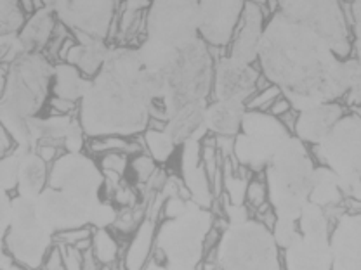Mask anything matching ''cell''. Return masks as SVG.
<instances>
[{
	"label": "cell",
	"mask_w": 361,
	"mask_h": 270,
	"mask_svg": "<svg viewBox=\"0 0 361 270\" xmlns=\"http://www.w3.org/2000/svg\"><path fill=\"white\" fill-rule=\"evenodd\" d=\"M344 193H342L341 182H338L337 175L330 170L329 167L322 165L316 167L314 177H313V187H311V196L310 201L314 205L322 206L323 210L336 208L341 206L344 201Z\"/></svg>",
	"instance_id": "cell-25"
},
{
	"label": "cell",
	"mask_w": 361,
	"mask_h": 270,
	"mask_svg": "<svg viewBox=\"0 0 361 270\" xmlns=\"http://www.w3.org/2000/svg\"><path fill=\"white\" fill-rule=\"evenodd\" d=\"M47 186L82 201H103L104 172L99 163L84 153H63L51 163Z\"/></svg>",
	"instance_id": "cell-13"
},
{
	"label": "cell",
	"mask_w": 361,
	"mask_h": 270,
	"mask_svg": "<svg viewBox=\"0 0 361 270\" xmlns=\"http://www.w3.org/2000/svg\"><path fill=\"white\" fill-rule=\"evenodd\" d=\"M111 270H123V269H120V267H115V265H113Z\"/></svg>",
	"instance_id": "cell-44"
},
{
	"label": "cell",
	"mask_w": 361,
	"mask_h": 270,
	"mask_svg": "<svg viewBox=\"0 0 361 270\" xmlns=\"http://www.w3.org/2000/svg\"><path fill=\"white\" fill-rule=\"evenodd\" d=\"M342 116H344V110L337 103H322L306 108L299 111L293 135L300 139L304 144L316 146L330 134V130L337 125Z\"/></svg>",
	"instance_id": "cell-19"
},
{
	"label": "cell",
	"mask_w": 361,
	"mask_h": 270,
	"mask_svg": "<svg viewBox=\"0 0 361 270\" xmlns=\"http://www.w3.org/2000/svg\"><path fill=\"white\" fill-rule=\"evenodd\" d=\"M89 82L80 75L77 66L70 65H58L54 68V75H52V84H54V96L58 99L70 101H82L89 87Z\"/></svg>",
	"instance_id": "cell-27"
},
{
	"label": "cell",
	"mask_w": 361,
	"mask_h": 270,
	"mask_svg": "<svg viewBox=\"0 0 361 270\" xmlns=\"http://www.w3.org/2000/svg\"><path fill=\"white\" fill-rule=\"evenodd\" d=\"M56 236L37 217L35 198H13L11 225L2 236L6 251L28 270H40L52 250Z\"/></svg>",
	"instance_id": "cell-10"
},
{
	"label": "cell",
	"mask_w": 361,
	"mask_h": 270,
	"mask_svg": "<svg viewBox=\"0 0 361 270\" xmlns=\"http://www.w3.org/2000/svg\"><path fill=\"white\" fill-rule=\"evenodd\" d=\"M145 148L148 155L157 161L158 165L169 163L172 156H174L176 149H178V142L172 139V135L165 129H148L141 135Z\"/></svg>",
	"instance_id": "cell-29"
},
{
	"label": "cell",
	"mask_w": 361,
	"mask_h": 270,
	"mask_svg": "<svg viewBox=\"0 0 361 270\" xmlns=\"http://www.w3.org/2000/svg\"><path fill=\"white\" fill-rule=\"evenodd\" d=\"M242 0H200L198 32L205 42L224 45L233 37L243 13Z\"/></svg>",
	"instance_id": "cell-16"
},
{
	"label": "cell",
	"mask_w": 361,
	"mask_h": 270,
	"mask_svg": "<svg viewBox=\"0 0 361 270\" xmlns=\"http://www.w3.org/2000/svg\"><path fill=\"white\" fill-rule=\"evenodd\" d=\"M108 54H110V51L104 47V44L99 39H89L87 37V40H84L82 44L73 45L65 58L70 65L77 66L85 75H97L106 61Z\"/></svg>",
	"instance_id": "cell-26"
},
{
	"label": "cell",
	"mask_w": 361,
	"mask_h": 270,
	"mask_svg": "<svg viewBox=\"0 0 361 270\" xmlns=\"http://www.w3.org/2000/svg\"><path fill=\"white\" fill-rule=\"evenodd\" d=\"M330 219L322 206L307 202L299 217V236L285 250L287 270H332Z\"/></svg>",
	"instance_id": "cell-12"
},
{
	"label": "cell",
	"mask_w": 361,
	"mask_h": 270,
	"mask_svg": "<svg viewBox=\"0 0 361 270\" xmlns=\"http://www.w3.org/2000/svg\"><path fill=\"white\" fill-rule=\"evenodd\" d=\"M261 75L250 63L226 56L214 66V96L216 99L240 101L245 103L257 90V82Z\"/></svg>",
	"instance_id": "cell-15"
},
{
	"label": "cell",
	"mask_w": 361,
	"mask_h": 270,
	"mask_svg": "<svg viewBox=\"0 0 361 270\" xmlns=\"http://www.w3.org/2000/svg\"><path fill=\"white\" fill-rule=\"evenodd\" d=\"M318 161L337 175L348 200L361 202V118L344 115L319 144L313 146Z\"/></svg>",
	"instance_id": "cell-9"
},
{
	"label": "cell",
	"mask_w": 361,
	"mask_h": 270,
	"mask_svg": "<svg viewBox=\"0 0 361 270\" xmlns=\"http://www.w3.org/2000/svg\"><path fill=\"white\" fill-rule=\"evenodd\" d=\"M20 161L21 149L16 148L9 155L2 156V165H0V174H2V191L13 194L18 191V180H20Z\"/></svg>",
	"instance_id": "cell-31"
},
{
	"label": "cell",
	"mask_w": 361,
	"mask_h": 270,
	"mask_svg": "<svg viewBox=\"0 0 361 270\" xmlns=\"http://www.w3.org/2000/svg\"><path fill=\"white\" fill-rule=\"evenodd\" d=\"M269 196H268V186H266L262 180H250L247 189V202L252 208L259 210L264 205H268Z\"/></svg>",
	"instance_id": "cell-38"
},
{
	"label": "cell",
	"mask_w": 361,
	"mask_h": 270,
	"mask_svg": "<svg viewBox=\"0 0 361 270\" xmlns=\"http://www.w3.org/2000/svg\"><path fill=\"white\" fill-rule=\"evenodd\" d=\"M353 20H355L356 51H358V61L361 63V0H353Z\"/></svg>",
	"instance_id": "cell-43"
},
{
	"label": "cell",
	"mask_w": 361,
	"mask_h": 270,
	"mask_svg": "<svg viewBox=\"0 0 361 270\" xmlns=\"http://www.w3.org/2000/svg\"><path fill=\"white\" fill-rule=\"evenodd\" d=\"M214 225L212 212L190 201L179 217L164 219L158 225L153 253L142 270H200Z\"/></svg>",
	"instance_id": "cell-4"
},
{
	"label": "cell",
	"mask_w": 361,
	"mask_h": 270,
	"mask_svg": "<svg viewBox=\"0 0 361 270\" xmlns=\"http://www.w3.org/2000/svg\"><path fill=\"white\" fill-rule=\"evenodd\" d=\"M129 168H130V172H133L137 186L141 187V186H145V184L148 182L153 175L157 174L158 163L149 155H137L130 160Z\"/></svg>",
	"instance_id": "cell-33"
},
{
	"label": "cell",
	"mask_w": 361,
	"mask_h": 270,
	"mask_svg": "<svg viewBox=\"0 0 361 270\" xmlns=\"http://www.w3.org/2000/svg\"><path fill=\"white\" fill-rule=\"evenodd\" d=\"M54 68L39 52H25L11 66L2 96V127L18 148H32L30 122L37 116L47 96Z\"/></svg>",
	"instance_id": "cell-3"
},
{
	"label": "cell",
	"mask_w": 361,
	"mask_h": 270,
	"mask_svg": "<svg viewBox=\"0 0 361 270\" xmlns=\"http://www.w3.org/2000/svg\"><path fill=\"white\" fill-rule=\"evenodd\" d=\"M332 270H361V213H348L332 231Z\"/></svg>",
	"instance_id": "cell-18"
},
{
	"label": "cell",
	"mask_w": 361,
	"mask_h": 270,
	"mask_svg": "<svg viewBox=\"0 0 361 270\" xmlns=\"http://www.w3.org/2000/svg\"><path fill=\"white\" fill-rule=\"evenodd\" d=\"M180 148V177L190 200L202 208L210 210L214 205V191L202 160V141L190 139Z\"/></svg>",
	"instance_id": "cell-17"
},
{
	"label": "cell",
	"mask_w": 361,
	"mask_h": 270,
	"mask_svg": "<svg viewBox=\"0 0 361 270\" xmlns=\"http://www.w3.org/2000/svg\"><path fill=\"white\" fill-rule=\"evenodd\" d=\"M223 212L228 224H242L250 219L245 205H233V202L228 201V198H226V202L223 205Z\"/></svg>",
	"instance_id": "cell-39"
},
{
	"label": "cell",
	"mask_w": 361,
	"mask_h": 270,
	"mask_svg": "<svg viewBox=\"0 0 361 270\" xmlns=\"http://www.w3.org/2000/svg\"><path fill=\"white\" fill-rule=\"evenodd\" d=\"M130 141H133V137L106 135V137L92 139L89 144V148H90V151L96 153V155H104V153H111V151H120V153H127V155H129Z\"/></svg>",
	"instance_id": "cell-32"
},
{
	"label": "cell",
	"mask_w": 361,
	"mask_h": 270,
	"mask_svg": "<svg viewBox=\"0 0 361 270\" xmlns=\"http://www.w3.org/2000/svg\"><path fill=\"white\" fill-rule=\"evenodd\" d=\"M271 229L255 219L229 224L216 250L217 270H281Z\"/></svg>",
	"instance_id": "cell-8"
},
{
	"label": "cell",
	"mask_w": 361,
	"mask_h": 270,
	"mask_svg": "<svg viewBox=\"0 0 361 270\" xmlns=\"http://www.w3.org/2000/svg\"><path fill=\"white\" fill-rule=\"evenodd\" d=\"M314 163L306 144L292 135L266 167L269 205L278 219L299 220L310 202Z\"/></svg>",
	"instance_id": "cell-5"
},
{
	"label": "cell",
	"mask_w": 361,
	"mask_h": 270,
	"mask_svg": "<svg viewBox=\"0 0 361 270\" xmlns=\"http://www.w3.org/2000/svg\"><path fill=\"white\" fill-rule=\"evenodd\" d=\"M247 104L240 101L216 99L207 104L205 127L209 135L216 137H236L242 130L243 118H245Z\"/></svg>",
	"instance_id": "cell-21"
},
{
	"label": "cell",
	"mask_w": 361,
	"mask_h": 270,
	"mask_svg": "<svg viewBox=\"0 0 361 270\" xmlns=\"http://www.w3.org/2000/svg\"><path fill=\"white\" fill-rule=\"evenodd\" d=\"M281 13L310 26L332 45L337 56L349 51L348 28L338 0H278Z\"/></svg>",
	"instance_id": "cell-14"
},
{
	"label": "cell",
	"mask_w": 361,
	"mask_h": 270,
	"mask_svg": "<svg viewBox=\"0 0 361 270\" xmlns=\"http://www.w3.org/2000/svg\"><path fill=\"white\" fill-rule=\"evenodd\" d=\"M164 99V78L142 63L139 51H110L80 101V123L90 139L137 137L152 122L155 103Z\"/></svg>",
	"instance_id": "cell-2"
},
{
	"label": "cell",
	"mask_w": 361,
	"mask_h": 270,
	"mask_svg": "<svg viewBox=\"0 0 361 270\" xmlns=\"http://www.w3.org/2000/svg\"><path fill=\"white\" fill-rule=\"evenodd\" d=\"M120 208L110 200H103L96 206L92 213V220H90V227L94 229H108L113 227V224L118 219Z\"/></svg>",
	"instance_id": "cell-34"
},
{
	"label": "cell",
	"mask_w": 361,
	"mask_h": 270,
	"mask_svg": "<svg viewBox=\"0 0 361 270\" xmlns=\"http://www.w3.org/2000/svg\"><path fill=\"white\" fill-rule=\"evenodd\" d=\"M20 180H18V196L37 198L47 187L49 170L47 163L35 149L20 148Z\"/></svg>",
	"instance_id": "cell-23"
},
{
	"label": "cell",
	"mask_w": 361,
	"mask_h": 270,
	"mask_svg": "<svg viewBox=\"0 0 361 270\" xmlns=\"http://www.w3.org/2000/svg\"><path fill=\"white\" fill-rule=\"evenodd\" d=\"M99 167L103 172H113V174H118L123 177V174H126L130 167V158L127 153L120 151L104 153V155H101Z\"/></svg>",
	"instance_id": "cell-36"
},
{
	"label": "cell",
	"mask_w": 361,
	"mask_h": 270,
	"mask_svg": "<svg viewBox=\"0 0 361 270\" xmlns=\"http://www.w3.org/2000/svg\"><path fill=\"white\" fill-rule=\"evenodd\" d=\"M200 0H155L148 14V33L139 49L142 63L160 71L172 56L198 39Z\"/></svg>",
	"instance_id": "cell-6"
},
{
	"label": "cell",
	"mask_w": 361,
	"mask_h": 270,
	"mask_svg": "<svg viewBox=\"0 0 361 270\" xmlns=\"http://www.w3.org/2000/svg\"><path fill=\"white\" fill-rule=\"evenodd\" d=\"M164 78V99L160 104L169 116L197 101H205L214 85V63L202 39L180 47L160 70Z\"/></svg>",
	"instance_id": "cell-7"
},
{
	"label": "cell",
	"mask_w": 361,
	"mask_h": 270,
	"mask_svg": "<svg viewBox=\"0 0 361 270\" xmlns=\"http://www.w3.org/2000/svg\"><path fill=\"white\" fill-rule=\"evenodd\" d=\"M292 137L280 118L268 111H248L235 137V160L250 172H262L278 149Z\"/></svg>",
	"instance_id": "cell-11"
},
{
	"label": "cell",
	"mask_w": 361,
	"mask_h": 270,
	"mask_svg": "<svg viewBox=\"0 0 361 270\" xmlns=\"http://www.w3.org/2000/svg\"><path fill=\"white\" fill-rule=\"evenodd\" d=\"M157 220L146 217L137 231L130 236L129 248L123 255V270H142L153 253L157 236Z\"/></svg>",
	"instance_id": "cell-24"
},
{
	"label": "cell",
	"mask_w": 361,
	"mask_h": 270,
	"mask_svg": "<svg viewBox=\"0 0 361 270\" xmlns=\"http://www.w3.org/2000/svg\"><path fill=\"white\" fill-rule=\"evenodd\" d=\"M273 236L276 245L287 250L295 241L297 236H299V220L278 219L276 217V224L273 227Z\"/></svg>",
	"instance_id": "cell-35"
},
{
	"label": "cell",
	"mask_w": 361,
	"mask_h": 270,
	"mask_svg": "<svg viewBox=\"0 0 361 270\" xmlns=\"http://www.w3.org/2000/svg\"><path fill=\"white\" fill-rule=\"evenodd\" d=\"M42 270H66L65 257H63V248L54 246L45 260Z\"/></svg>",
	"instance_id": "cell-41"
},
{
	"label": "cell",
	"mask_w": 361,
	"mask_h": 270,
	"mask_svg": "<svg viewBox=\"0 0 361 270\" xmlns=\"http://www.w3.org/2000/svg\"><path fill=\"white\" fill-rule=\"evenodd\" d=\"M111 201L115 202L120 210L134 208V206L141 201V196L135 193V189L130 186V184H126L122 180V184H120V186L115 189V193H113Z\"/></svg>",
	"instance_id": "cell-37"
},
{
	"label": "cell",
	"mask_w": 361,
	"mask_h": 270,
	"mask_svg": "<svg viewBox=\"0 0 361 270\" xmlns=\"http://www.w3.org/2000/svg\"><path fill=\"white\" fill-rule=\"evenodd\" d=\"M264 26H262V13L257 4L247 2L243 7L242 21L238 22L235 39H233L231 58L243 63L255 61L259 58V44H261Z\"/></svg>",
	"instance_id": "cell-20"
},
{
	"label": "cell",
	"mask_w": 361,
	"mask_h": 270,
	"mask_svg": "<svg viewBox=\"0 0 361 270\" xmlns=\"http://www.w3.org/2000/svg\"><path fill=\"white\" fill-rule=\"evenodd\" d=\"M92 253L99 265L113 267L115 262L118 260L120 246L118 241L110 234L108 229H94L92 232Z\"/></svg>",
	"instance_id": "cell-30"
},
{
	"label": "cell",
	"mask_w": 361,
	"mask_h": 270,
	"mask_svg": "<svg viewBox=\"0 0 361 270\" xmlns=\"http://www.w3.org/2000/svg\"><path fill=\"white\" fill-rule=\"evenodd\" d=\"M61 248H63V257H65L66 270H84V267H82V251H78L77 248L73 246H61Z\"/></svg>",
	"instance_id": "cell-40"
},
{
	"label": "cell",
	"mask_w": 361,
	"mask_h": 270,
	"mask_svg": "<svg viewBox=\"0 0 361 270\" xmlns=\"http://www.w3.org/2000/svg\"><path fill=\"white\" fill-rule=\"evenodd\" d=\"M11 213H13V194L2 191V236L11 225Z\"/></svg>",
	"instance_id": "cell-42"
},
{
	"label": "cell",
	"mask_w": 361,
	"mask_h": 270,
	"mask_svg": "<svg viewBox=\"0 0 361 270\" xmlns=\"http://www.w3.org/2000/svg\"><path fill=\"white\" fill-rule=\"evenodd\" d=\"M257 59L297 111L345 96L358 68V59L341 61L318 32L283 13L264 26Z\"/></svg>",
	"instance_id": "cell-1"
},
{
	"label": "cell",
	"mask_w": 361,
	"mask_h": 270,
	"mask_svg": "<svg viewBox=\"0 0 361 270\" xmlns=\"http://www.w3.org/2000/svg\"><path fill=\"white\" fill-rule=\"evenodd\" d=\"M205 101L186 104L179 111H176L174 115L169 116L165 130L172 135V139L178 142V146H183L190 139L203 141L209 135V130L205 127Z\"/></svg>",
	"instance_id": "cell-22"
},
{
	"label": "cell",
	"mask_w": 361,
	"mask_h": 270,
	"mask_svg": "<svg viewBox=\"0 0 361 270\" xmlns=\"http://www.w3.org/2000/svg\"><path fill=\"white\" fill-rule=\"evenodd\" d=\"M52 26H54V22H52V16L47 9L33 14L32 20L26 22L20 35L21 47L26 52H37L39 49H42L51 39Z\"/></svg>",
	"instance_id": "cell-28"
}]
</instances>
